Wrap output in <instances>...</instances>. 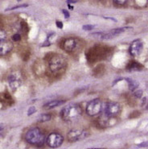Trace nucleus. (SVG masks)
Here are the masks:
<instances>
[{
    "mask_svg": "<svg viewBox=\"0 0 148 149\" xmlns=\"http://www.w3.org/2000/svg\"><path fill=\"white\" fill-rule=\"evenodd\" d=\"M82 111L80 106L76 104H70L66 106L60 113L61 118L65 121L72 122L76 120L81 115Z\"/></svg>",
    "mask_w": 148,
    "mask_h": 149,
    "instance_id": "f257e3e1",
    "label": "nucleus"
},
{
    "mask_svg": "<svg viewBox=\"0 0 148 149\" xmlns=\"http://www.w3.org/2000/svg\"><path fill=\"white\" fill-rule=\"evenodd\" d=\"M26 141L31 145L42 146L45 143V136L37 127L30 129L25 136Z\"/></svg>",
    "mask_w": 148,
    "mask_h": 149,
    "instance_id": "f03ea898",
    "label": "nucleus"
},
{
    "mask_svg": "<svg viewBox=\"0 0 148 149\" xmlns=\"http://www.w3.org/2000/svg\"><path fill=\"white\" fill-rule=\"evenodd\" d=\"M49 69L53 73H58L62 70L66 65V60L62 55L55 54L52 55L48 61Z\"/></svg>",
    "mask_w": 148,
    "mask_h": 149,
    "instance_id": "7ed1b4c3",
    "label": "nucleus"
},
{
    "mask_svg": "<svg viewBox=\"0 0 148 149\" xmlns=\"http://www.w3.org/2000/svg\"><path fill=\"white\" fill-rule=\"evenodd\" d=\"M103 102L99 98H95L92 100L86 107V113L90 116L98 115L103 111Z\"/></svg>",
    "mask_w": 148,
    "mask_h": 149,
    "instance_id": "20e7f679",
    "label": "nucleus"
},
{
    "mask_svg": "<svg viewBox=\"0 0 148 149\" xmlns=\"http://www.w3.org/2000/svg\"><path fill=\"white\" fill-rule=\"evenodd\" d=\"M24 82L23 76L19 71H15L8 77V84L12 90H18Z\"/></svg>",
    "mask_w": 148,
    "mask_h": 149,
    "instance_id": "39448f33",
    "label": "nucleus"
},
{
    "mask_svg": "<svg viewBox=\"0 0 148 149\" xmlns=\"http://www.w3.org/2000/svg\"><path fill=\"white\" fill-rule=\"evenodd\" d=\"M130 28H114L112 30H110L109 31H105V32H98V33H93L92 36H97L96 37H98L101 40H110L120 35L121 33L124 32L126 29H129Z\"/></svg>",
    "mask_w": 148,
    "mask_h": 149,
    "instance_id": "423d86ee",
    "label": "nucleus"
},
{
    "mask_svg": "<svg viewBox=\"0 0 148 149\" xmlns=\"http://www.w3.org/2000/svg\"><path fill=\"white\" fill-rule=\"evenodd\" d=\"M46 142L50 148H57L59 147H60L64 142V137L57 132H52L48 136Z\"/></svg>",
    "mask_w": 148,
    "mask_h": 149,
    "instance_id": "0eeeda50",
    "label": "nucleus"
},
{
    "mask_svg": "<svg viewBox=\"0 0 148 149\" xmlns=\"http://www.w3.org/2000/svg\"><path fill=\"white\" fill-rule=\"evenodd\" d=\"M89 136V132L83 130H72L68 133L67 138L69 142H76L85 139Z\"/></svg>",
    "mask_w": 148,
    "mask_h": 149,
    "instance_id": "6e6552de",
    "label": "nucleus"
},
{
    "mask_svg": "<svg viewBox=\"0 0 148 149\" xmlns=\"http://www.w3.org/2000/svg\"><path fill=\"white\" fill-rule=\"evenodd\" d=\"M120 105L118 104L117 102H108L106 105V107H104L105 114L106 115L107 117H109V118L114 117V116L117 115L118 113L120 112Z\"/></svg>",
    "mask_w": 148,
    "mask_h": 149,
    "instance_id": "1a4fd4ad",
    "label": "nucleus"
},
{
    "mask_svg": "<svg viewBox=\"0 0 148 149\" xmlns=\"http://www.w3.org/2000/svg\"><path fill=\"white\" fill-rule=\"evenodd\" d=\"M142 48H143V45H142V42L140 40H134L131 43L130 49H129L130 54L133 56H137L142 52Z\"/></svg>",
    "mask_w": 148,
    "mask_h": 149,
    "instance_id": "9d476101",
    "label": "nucleus"
},
{
    "mask_svg": "<svg viewBox=\"0 0 148 149\" xmlns=\"http://www.w3.org/2000/svg\"><path fill=\"white\" fill-rule=\"evenodd\" d=\"M76 41L75 39L68 38L64 40L62 43V49L66 52H72L73 49L76 48Z\"/></svg>",
    "mask_w": 148,
    "mask_h": 149,
    "instance_id": "9b49d317",
    "label": "nucleus"
},
{
    "mask_svg": "<svg viewBox=\"0 0 148 149\" xmlns=\"http://www.w3.org/2000/svg\"><path fill=\"white\" fill-rule=\"evenodd\" d=\"M13 49V45L10 43L9 41L4 40V41H1V45H0V53L2 56H5L7 53L12 50Z\"/></svg>",
    "mask_w": 148,
    "mask_h": 149,
    "instance_id": "f8f14e48",
    "label": "nucleus"
},
{
    "mask_svg": "<svg viewBox=\"0 0 148 149\" xmlns=\"http://www.w3.org/2000/svg\"><path fill=\"white\" fill-rule=\"evenodd\" d=\"M65 102V100H52L49 101L47 103H45L44 105V109H47V110H49V109H52V108H55L56 107H59V106H61Z\"/></svg>",
    "mask_w": 148,
    "mask_h": 149,
    "instance_id": "ddd939ff",
    "label": "nucleus"
},
{
    "mask_svg": "<svg viewBox=\"0 0 148 149\" xmlns=\"http://www.w3.org/2000/svg\"><path fill=\"white\" fill-rule=\"evenodd\" d=\"M143 68V66L141 64H139L137 61H131L128 64L126 69L130 71H138V70H142Z\"/></svg>",
    "mask_w": 148,
    "mask_h": 149,
    "instance_id": "4468645a",
    "label": "nucleus"
},
{
    "mask_svg": "<svg viewBox=\"0 0 148 149\" xmlns=\"http://www.w3.org/2000/svg\"><path fill=\"white\" fill-rule=\"evenodd\" d=\"M52 118L51 114H43L41 115H40V117L37 118V121L40 122V123H44V122L50 121Z\"/></svg>",
    "mask_w": 148,
    "mask_h": 149,
    "instance_id": "2eb2a0df",
    "label": "nucleus"
},
{
    "mask_svg": "<svg viewBox=\"0 0 148 149\" xmlns=\"http://www.w3.org/2000/svg\"><path fill=\"white\" fill-rule=\"evenodd\" d=\"M128 85H129V89L131 91H134L138 87V82L131 79H128Z\"/></svg>",
    "mask_w": 148,
    "mask_h": 149,
    "instance_id": "dca6fc26",
    "label": "nucleus"
},
{
    "mask_svg": "<svg viewBox=\"0 0 148 149\" xmlns=\"http://www.w3.org/2000/svg\"><path fill=\"white\" fill-rule=\"evenodd\" d=\"M6 39H7V33L3 30H2L0 32V40L4 41V40H6Z\"/></svg>",
    "mask_w": 148,
    "mask_h": 149,
    "instance_id": "f3484780",
    "label": "nucleus"
},
{
    "mask_svg": "<svg viewBox=\"0 0 148 149\" xmlns=\"http://www.w3.org/2000/svg\"><path fill=\"white\" fill-rule=\"evenodd\" d=\"M28 5V4H21V5H18V6H15V7H10V8H8L6 10H15V9H18V8H21V7H27Z\"/></svg>",
    "mask_w": 148,
    "mask_h": 149,
    "instance_id": "a211bd4d",
    "label": "nucleus"
},
{
    "mask_svg": "<svg viewBox=\"0 0 148 149\" xmlns=\"http://www.w3.org/2000/svg\"><path fill=\"white\" fill-rule=\"evenodd\" d=\"M139 115H140V112H139V111H134L133 113H131V115L129 116V118H138Z\"/></svg>",
    "mask_w": 148,
    "mask_h": 149,
    "instance_id": "6ab92c4d",
    "label": "nucleus"
},
{
    "mask_svg": "<svg viewBox=\"0 0 148 149\" xmlns=\"http://www.w3.org/2000/svg\"><path fill=\"white\" fill-rule=\"evenodd\" d=\"M12 40H13L15 42L19 41L21 40V36L19 35V34H15V35L12 36Z\"/></svg>",
    "mask_w": 148,
    "mask_h": 149,
    "instance_id": "aec40b11",
    "label": "nucleus"
},
{
    "mask_svg": "<svg viewBox=\"0 0 148 149\" xmlns=\"http://www.w3.org/2000/svg\"><path fill=\"white\" fill-rule=\"evenodd\" d=\"M93 28H94V26H93V25H85L82 27L83 30H85V31H90Z\"/></svg>",
    "mask_w": 148,
    "mask_h": 149,
    "instance_id": "412c9836",
    "label": "nucleus"
},
{
    "mask_svg": "<svg viewBox=\"0 0 148 149\" xmlns=\"http://www.w3.org/2000/svg\"><path fill=\"white\" fill-rule=\"evenodd\" d=\"M36 111V109H35V107H31L28 109V114L30 116V115H31V114H33V113H35Z\"/></svg>",
    "mask_w": 148,
    "mask_h": 149,
    "instance_id": "4be33fe9",
    "label": "nucleus"
},
{
    "mask_svg": "<svg viewBox=\"0 0 148 149\" xmlns=\"http://www.w3.org/2000/svg\"><path fill=\"white\" fill-rule=\"evenodd\" d=\"M115 4H118V5H123L126 3V0H113Z\"/></svg>",
    "mask_w": 148,
    "mask_h": 149,
    "instance_id": "5701e85b",
    "label": "nucleus"
},
{
    "mask_svg": "<svg viewBox=\"0 0 148 149\" xmlns=\"http://www.w3.org/2000/svg\"><path fill=\"white\" fill-rule=\"evenodd\" d=\"M62 12H63V14H64V15L65 16L66 19H69V16H70V15H69V11H68V10H62Z\"/></svg>",
    "mask_w": 148,
    "mask_h": 149,
    "instance_id": "b1692460",
    "label": "nucleus"
},
{
    "mask_svg": "<svg viewBox=\"0 0 148 149\" xmlns=\"http://www.w3.org/2000/svg\"><path fill=\"white\" fill-rule=\"evenodd\" d=\"M56 26L57 28H59L60 29H62L63 28V24L61 21H56Z\"/></svg>",
    "mask_w": 148,
    "mask_h": 149,
    "instance_id": "393cba45",
    "label": "nucleus"
},
{
    "mask_svg": "<svg viewBox=\"0 0 148 149\" xmlns=\"http://www.w3.org/2000/svg\"><path fill=\"white\" fill-rule=\"evenodd\" d=\"M142 90H138V91H136V92H135V96L137 97H140L142 96Z\"/></svg>",
    "mask_w": 148,
    "mask_h": 149,
    "instance_id": "a878e982",
    "label": "nucleus"
},
{
    "mask_svg": "<svg viewBox=\"0 0 148 149\" xmlns=\"http://www.w3.org/2000/svg\"><path fill=\"white\" fill-rule=\"evenodd\" d=\"M77 3V0H67V3L71 4V3Z\"/></svg>",
    "mask_w": 148,
    "mask_h": 149,
    "instance_id": "bb28decb",
    "label": "nucleus"
},
{
    "mask_svg": "<svg viewBox=\"0 0 148 149\" xmlns=\"http://www.w3.org/2000/svg\"><path fill=\"white\" fill-rule=\"evenodd\" d=\"M138 147H148V142L142 143L140 144H138Z\"/></svg>",
    "mask_w": 148,
    "mask_h": 149,
    "instance_id": "cd10ccee",
    "label": "nucleus"
},
{
    "mask_svg": "<svg viewBox=\"0 0 148 149\" xmlns=\"http://www.w3.org/2000/svg\"><path fill=\"white\" fill-rule=\"evenodd\" d=\"M68 6H69V9H71V10H72V9H73V7H72V6H70V4H68Z\"/></svg>",
    "mask_w": 148,
    "mask_h": 149,
    "instance_id": "c85d7f7f",
    "label": "nucleus"
},
{
    "mask_svg": "<svg viewBox=\"0 0 148 149\" xmlns=\"http://www.w3.org/2000/svg\"><path fill=\"white\" fill-rule=\"evenodd\" d=\"M89 149H96V148H89Z\"/></svg>",
    "mask_w": 148,
    "mask_h": 149,
    "instance_id": "c756f323",
    "label": "nucleus"
},
{
    "mask_svg": "<svg viewBox=\"0 0 148 149\" xmlns=\"http://www.w3.org/2000/svg\"><path fill=\"white\" fill-rule=\"evenodd\" d=\"M17 1H20V0H17Z\"/></svg>",
    "mask_w": 148,
    "mask_h": 149,
    "instance_id": "7c9ffc66",
    "label": "nucleus"
}]
</instances>
